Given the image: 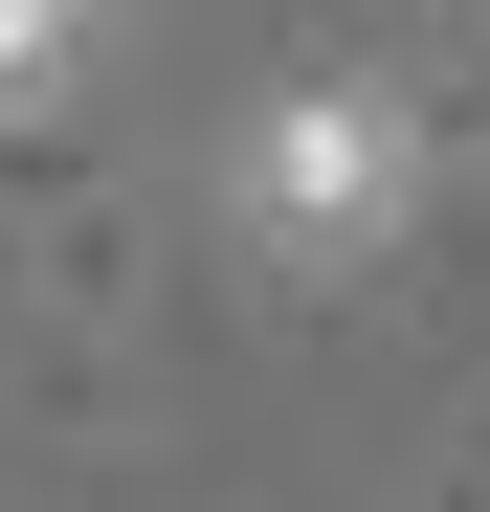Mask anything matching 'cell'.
<instances>
[{"mask_svg": "<svg viewBox=\"0 0 490 512\" xmlns=\"http://www.w3.org/2000/svg\"><path fill=\"white\" fill-rule=\"evenodd\" d=\"M223 223L268 245V268H379L401 223H424V112L401 90H268L245 112V156H223Z\"/></svg>", "mask_w": 490, "mask_h": 512, "instance_id": "1", "label": "cell"}, {"mask_svg": "<svg viewBox=\"0 0 490 512\" xmlns=\"http://www.w3.org/2000/svg\"><path fill=\"white\" fill-rule=\"evenodd\" d=\"M67 45H90V0H0V90H45Z\"/></svg>", "mask_w": 490, "mask_h": 512, "instance_id": "2", "label": "cell"}]
</instances>
